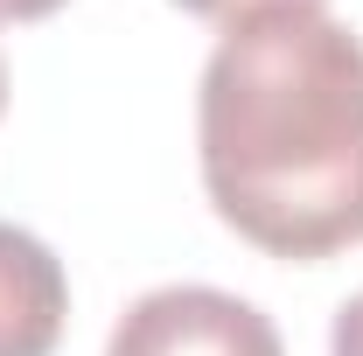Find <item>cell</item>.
<instances>
[{"instance_id": "7a4b0ae2", "label": "cell", "mask_w": 363, "mask_h": 356, "mask_svg": "<svg viewBox=\"0 0 363 356\" xmlns=\"http://www.w3.org/2000/svg\"><path fill=\"white\" fill-rule=\"evenodd\" d=\"M105 356H286L279 328L224 287H154L119 314Z\"/></svg>"}, {"instance_id": "8992f818", "label": "cell", "mask_w": 363, "mask_h": 356, "mask_svg": "<svg viewBox=\"0 0 363 356\" xmlns=\"http://www.w3.org/2000/svg\"><path fill=\"white\" fill-rule=\"evenodd\" d=\"M56 7H63V0H0V21H43Z\"/></svg>"}, {"instance_id": "277c9868", "label": "cell", "mask_w": 363, "mask_h": 356, "mask_svg": "<svg viewBox=\"0 0 363 356\" xmlns=\"http://www.w3.org/2000/svg\"><path fill=\"white\" fill-rule=\"evenodd\" d=\"M189 14H203V21H238V14H259V7H321V0H175Z\"/></svg>"}, {"instance_id": "52a82bcc", "label": "cell", "mask_w": 363, "mask_h": 356, "mask_svg": "<svg viewBox=\"0 0 363 356\" xmlns=\"http://www.w3.org/2000/svg\"><path fill=\"white\" fill-rule=\"evenodd\" d=\"M0 112H7V63H0Z\"/></svg>"}, {"instance_id": "5b68a950", "label": "cell", "mask_w": 363, "mask_h": 356, "mask_svg": "<svg viewBox=\"0 0 363 356\" xmlns=\"http://www.w3.org/2000/svg\"><path fill=\"white\" fill-rule=\"evenodd\" d=\"M328 356H363V294H357V301H342L335 328H328Z\"/></svg>"}, {"instance_id": "6da1fadb", "label": "cell", "mask_w": 363, "mask_h": 356, "mask_svg": "<svg viewBox=\"0 0 363 356\" xmlns=\"http://www.w3.org/2000/svg\"><path fill=\"white\" fill-rule=\"evenodd\" d=\"M210 210L272 259L363 245V35L328 7L238 14L196 84Z\"/></svg>"}, {"instance_id": "3957f363", "label": "cell", "mask_w": 363, "mask_h": 356, "mask_svg": "<svg viewBox=\"0 0 363 356\" xmlns=\"http://www.w3.org/2000/svg\"><path fill=\"white\" fill-rule=\"evenodd\" d=\"M70 321V272L35 230L0 223V356H56Z\"/></svg>"}]
</instances>
